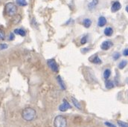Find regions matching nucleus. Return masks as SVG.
I'll use <instances>...</instances> for the list:
<instances>
[{"label": "nucleus", "instance_id": "f257e3e1", "mask_svg": "<svg viewBox=\"0 0 128 127\" xmlns=\"http://www.w3.org/2000/svg\"><path fill=\"white\" fill-rule=\"evenodd\" d=\"M36 111L31 107H27L24 109L22 112V117L26 121H32L36 118Z\"/></svg>", "mask_w": 128, "mask_h": 127}, {"label": "nucleus", "instance_id": "f03ea898", "mask_svg": "<svg viewBox=\"0 0 128 127\" xmlns=\"http://www.w3.org/2000/svg\"><path fill=\"white\" fill-rule=\"evenodd\" d=\"M5 13L9 16H14L17 13V7L13 2H8L5 4L4 7Z\"/></svg>", "mask_w": 128, "mask_h": 127}, {"label": "nucleus", "instance_id": "7ed1b4c3", "mask_svg": "<svg viewBox=\"0 0 128 127\" xmlns=\"http://www.w3.org/2000/svg\"><path fill=\"white\" fill-rule=\"evenodd\" d=\"M54 127H66L67 121L66 118L63 115H58L54 121Z\"/></svg>", "mask_w": 128, "mask_h": 127}, {"label": "nucleus", "instance_id": "20e7f679", "mask_svg": "<svg viewBox=\"0 0 128 127\" xmlns=\"http://www.w3.org/2000/svg\"><path fill=\"white\" fill-rule=\"evenodd\" d=\"M47 64L48 65V67L54 71V72H58L59 71V67L58 65V64L56 63L54 59H50L47 60Z\"/></svg>", "mask_w": 128, "mask_h": 127}, {"label": "nucleus", "instance_id": "39448f33", "mask_svg": "<svg viewBox=\"0 0 128 127\" xmlns=\"http://www.w3.org/2000/svg\"><path fill=\"white\" fill-rule=\"evenodd\" d=\"M112 46H113L112 42H111L110 40H106V41H104L102 42V44L100 45V48L104 51H107Z\"/></svg>", "mask_w": 128, "mask_h": 127}, {"label": "nucleus", "instance_id": "423d86ee", "mask_svg": "<svg viewBox=\"0 0 128 127\" xmlns=\"http://www.w3.org/2000/svg\"><path fill=\"white\" fill-rule=\"evenodd\" d=\"M71 109V106H70V104L68 103V102L66 100V99H64V103L59 106V110L60 111V112H66L68 109Z\"/></svg>", "mask_w": 128, "mask_h": 127}, {"label": "nucleus", "instance_id": "0eeeda50", "mask_svg": "<svg viewBox=\"0 0 128 127\" xmlns=\"http://www.w3.org/2000/svg\"><path fill=\"white\" fill-rule=\"evenodd\" d=\"M122 7V4L119 1H114L112 4V7H111V10L112 12L115 13V12H117Z\"/></svg>", "mask_w": 128, "mask_h": 127}, {"label": "nucleus", "instance_id": "6e6552de", "mask_svg": "<svg viewBox=\"0 0 128 127\" xmlns=\"http://www.w3.org/2000/svg\"><path fill=\"white\" fill-rule=\"evenodd\" d=\"M106 24V19L104 16H100L98 22V25L99 27H104Z\"/></svg>", "mask_w": 128, "mask_h": 127}, {"label": "nucleus", "instance_id": "1a4fd4ad", "mask_svg": "<svg viewBox=\"0 0 128 127\" xmlns=\"http://www.w3.org/2000/svg\"><path fill=\"white\" fill-rule=\"evenodd\" d=\"M91 58H92V59H90V62H92V63L99 65V64H100L101 63H102L101 60L99 58V57H98V55H95V56H93V57H91Z\"/></svg>", "mask_w": 128, "mask_h": 127}, {"label": "nucleus", "instance_id": "9d476101", "mask_svg": "<svg viewBox=\"0 0 128 127\" xmlns=\"http://www.w3.org/2000/svg\"><path fill=\"white\" fill-rule=\"evenodd\" d=\"M14 33L15 34H17V35H20L21 36H25L26 35V31L22 28H16L14 31Z\"/></svg>", "mask_w": 128, "mask_h": 127}, {"label": "nucleus", "instance_id": "9b49d317", "mask_svg": "<svg viewBox=\"0 0 128 127\" xmlns=\"http://www.w3.org/2000/svg\"><path fill=\"white\" fill-rule=\"evenodd\" d=\"M104 34L107 36H111L113 33V30L111 27H107L104 29Z\"/></svg>", "mask_w": 128, "mask_h": 127}, {"label": "nucleus", "instance_id": "f8f14e48", "mask_svg": "<svg viewBox=\"0 0 128 127\" xmlns=\"http://www.w3.org/2000/svg\"><path fill=\"white\" fill-rule=\"evenodd\" d=\"M83 25H84V26L85 28H90V27L91 26V25H92V20L90 19H84V21H83Z\"/></svg>", "mask_w": 128, "mask_h": 127}, {"label": "nucleus", "instance_id": "ddd939ff", "mask_svg": "<svg viewBox=\"0 0 128 127\" xmlns=\"http://www.w3.org/2000/svg\"><path fill=\"white\" fill-rule=\"evenodd\" d=\"M57 80H58V84L60 85V86L61 89H62V90H65V89H66V86H65V84H64V81H63V80H62V78L60 77V76H58Z\"/></svg>", "mask_w": 128, "mask_h": 127}, {"label": "nucleus", "instance_id": "4468645a", "mask_svg": "<svg viewBox=\"0 0 128 127\" xmlns=\"http://www.w3.org/2000/svg\"><path fill=\"white\" fill-rule=\"evenodd\" d=\"M105 86H106V89H111L114 88V83H113L112 81L106 80V83H105Z\"/></svg>", "mask_w": 128, "mask_h": 127}, {"label": "nucleus", "instance_id": "2eb2a0df", "mask_svg": "<svg viewBox=\"0 0 128 127\" xmlns=\"http://www.w3.org/2000/svg\"><path fill=\"white\" fill-rule=\"evenodd\" d=\"M72 101L74 106L77 109H82V108H81V106H80V103H79L75 98L72 97Z\"/></svg>", "mask_w": 128, "mask_h": 127}, {"label": "nucleus", "instance_id": "dca6fc26", "mask_svg": "<svg viewBox=\"0 0 128 127\" xmlns=\"http://www.w3.org/2000/svg\"><path fill=\"white\" fill-rule=\"evenodd\" d=\"M98 4V0H92L90 4H89V5H88V7H89V8L90 9V10H92L93 8H95L96 7V5Z\"/></svg>", "mask_w": 128, "mask_h": 127}, {"label": "nucleus", "instance_id": "f3484780", "mask_svg": "<svg viewBox=\"0 0 128 127\" xmlns=\"http://www.w3.org/2000/svg\"><path fill=\"white\" fill-rule=\"evenodd\" d=\"M16 2L19 6H21V7H25L28 4V2L26 1V0H16Z\"/></svg>", "mask_w": 128, "mask_h": 127}, {"label": "nucleus", "instance_id": "a211bd4d", "mask_svg": "<svg viewBox=\"0 0 128 127\" xmlns=\"http://www.w3.org/2000/svg\"><path fill=\"white\" fill-rule=\"evenodd\" d=\"M110 75H111V71H110V69H108V68L106 69L104 71V77L106 80H108L109 77H110Z\"/></svg>", "mask_w": 128, "mask_h": 127}, {"label": "nucleus", "instance_id": "6ab92c4d", "mask_svg": "<svg viewBox=\"0 0 128 127\" xmlns=\"http://www.w3.org/2000/svg\"><path fill=\"white\" fill-rule=\"evenodd\" d=\"M128 65V61L127 60H122L120 63L118 64V68L119 69H123L124 67Z\"/></svg>", "mask_w": 128, "mask_h": 127}, {"label": "nucleus", "instance_id": "aec40b11", "mask_svg": "<svg viewBox=\"0 0 128 127\" xmlns=\"http://www.w3.org/2000/svg\"><path fill=\"white\" fill-rule=\"evenodd\" d=\"M6 38V36H5V33L3 30L0 29V41H4Z\"/></svg>", "mask_w": 128, "mask_h": 127}, {"label": "nucleus", "instance_id": "412c9836", "mask_svg": "<svg viewBox=\"0 0 128 127\" xmlns=\"http://www.w3.org/2000/svg\"><path fill=\"white\" fill-rule=\"evenodd\" d=\"M118 123V125L120 127H128V123H125L124 121H117Z\"/></svg>", "mask_w": 128, "mask_h": 127}, {"label": "nucleus", "instance_id": "4be33fe9", "mask_svg": "<svg viewBox=\"0 0 128 127\" xmlns=\"http://www.w3.org/2000/svg\"><path fill=\"white\" fill-rule=\"evenodd\" d=\"M87 38H88V36H87V35H86V36H83V37L81 38L80 43H81L82 45H84V44H86V43L87 42Z\"/></svg>", "mask_w": 128, "mask_h": 127}, {"label": "nucleus", "instance_id": "5701e85b", "mask_svg": "<svg viewBox=\"0 0 128 127\" xmlns=\"http://www.w3.org/2000/svg\"><path fill=\"white\" fill-rule=\"evenodd\" d=\"M120 57H121V54H120L119 53H118V52L115 53V54H113V56H112L114 60H117L118 58H120Z\"/></svg>", "mask_w": 128, "mask_h": 127}, {"label": "nucleus", "instance_id": "b1692460", "mask_svg": "<svg viewBox=\"0 0 128 127\" xmlns=\"http://www.w3.org/2000/svg\"><path fill=\"white\" fill-rule=\"evenodd\" d=\"M14 39H15L14 33H10V35H9L8 39H9L10 41H13V40H14Z\"/></svg>", "mask_w": 128, "mask_h": 127}, {"label": "nucleus", "instance_id": "393cba45", "mask_svg": "<svg viewBox=\"0 0 128 127\" xmlns=\"http://www.w3.org/2000/svg\"><path fill=\"white\" fill-rule=\"evenodd\" d=\"M8 48L7 44H0V50H4Z\"/></svg>", "mask_w": 128, "mask_h": 127}, {"label": "nucleus", "instance_id": "a878e982", "mask_svg": "<svg viewBox=\"0 0 128 127\" xmlns=\"http://www.w3.org/2000/svg\"><path fill=\"white\" fill-rule=\"evenodd\" d=\"M104 124H105L106 126H107L108 127H116L114 124H111V123H110V122H105Z\"/></svg>", "mask_w": 128, "mask_h": 127}, {"label": "nucleus", "instance_id": "bb28decb", "mask_svg": "<svg viewBox=\"0 0 128 127\" xmlns=\"http://www.w3.org/2000/svg\"><path fill=\"white\" fill-rule=\"evenodd\" d=\"M123 55L125 56V57H128V48L125 49L124 51H123Z\"/></svg>", "mask_w": 128, "mask_h": 127}, {"label": "nucleus", "instance_id": "cd10ccee", "mask_svg": "<svg viewBox=\"0 0 128 127\" xmlns=\"http://www.w3.org/2000/svg\"><path fill=\"white\" fill-rule=\"evenodd\" d=\"M126 11H127V12L128 13V6H127V7H126Z\"/></svg>", "mask_w": 128, "mask_h": 127}]
</instances>
